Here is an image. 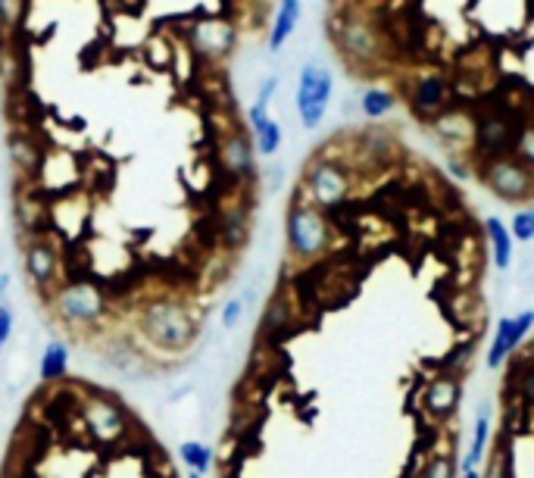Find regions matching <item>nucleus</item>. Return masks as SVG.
Segmentation results:
<instances>
[{"mask_svg":"<svg viewBox=\"0 0 534 478\" xmlns=\"http://www.w3.org/2000/svg\"><path fill=\"white\" fill-rule=\"evenodd\" d=\"M478 179L503 204H525L534 198V173L516 154L478 160Z\"/></svg>","mask_w":534,"mask_h":478,"instance_id":"7ed1b4c3","label":"nucleus"},{"mask_svg":"<svg viewBox=\"0 0 534 478\" xmlns=\"http://www.w3.org/2000/svg\"><path fill=\"white\" fill-rule=\"evenodd\" d=\"M300 16H303V0H279L272 29H269V50H272V54H279V50L291 41Z\"/></svg>","mask_w":534,"mask_h":478,"instance_id":"ddd939ff","label":"nucleus"},{"mask_svg":"<svg viewBox=\"0 0 534 478\" xmlns=\"http://www.w3.org/2000/svg\"><path fill=\"white\" fill-rule=\"evenodd\" d=\"M0 478H182L141 410L82 372H50L25 394Z\"/></svg>","mask_w":534,"mask_h":478,"instance_id":"f257e3e1","label":"nucleus"},{"mask_svg":"<svg viewBox=\"0 0 534 478\" xmlns=\"http://www.w3.org/2000/svg\"><path fill=\"white\" fill-rule=\"evenodd\" d=\"M503 447H497L487 456V469L481 478H512V463H510V450H506V438H500Z\"/></svg>","mask_w":534,"mask_h":478,"instance_id":"6ab92c4d","label":"nucleus"},{"mask_svg":"<svg viewBox=\"0 0 534 478\" xmlns=\"http://www.w3.org/2000/svg\"><path fill=\"white\" fill-rule=\"evenodd\" d=\"M510 232L519 244H531L534 241V204L516 209V216L510 219Z\"/></svg>","mask_w":534,"mask_h":478,"instance_id":"a211bd4d","label":"nucleus"},{"mask_svg":"<svg viewBox=\"0 0 534 478\" xmlns=\"http://www.w3.org/2000/svg\"><path fill=\"white\" fill-rule=\"evenodd\" d=\"M485 241L491 247L494 270L510 272L512 263H516V238H512L510 226L500 216H487L485 219Z\"/></svg>","mask_w":534,"mask_h":478,"instance_id":"9b49d317","label":"nucleus"},{"mask_svg":"<svg viewBox=\"0 0 534 478\" xmlns=\"http://www.w3.org/2000/svg\"><path fill=\"white\" fill-rule=\"evenodd\" d=\"M250 135H254V144H256V154L260 156H272L279 154L281 147V126L269 116V120L256 122V126H250Z\"/></svg>","mask_w":534,"mask_h":478,"instance_id":"dca6fc26","label":"nucleus"},{"mask_svg":"<svg viewBox=\"0 0 534 478\" xmlns=\"http://www.w3.org/2000/svg\"><path fill=\"white\" fill-rule=\"evenodd\" d=\"M328 247H332V219L297 194L285 213V251L291 266L319 263Z\"/></svg>","mask_w":534,"mask_h":478,"instance_id":"f03ea898","label":"nucleus"},{"mask_svg":"<svg viewBox=\"0 0 534 478\" xmlns=\"http://www.w3.org/2000/svg\"><path fill=\"white\" fill-rule=\"evenodd\" d=\"M338 41H341V48H344L347 54H351L353 60H360V63L375 60V57H378V50H381L378 35L372 31V25L362 22V19H356V16H341Z\"/></svg>","mask_w":534,"mask_h":478,"instance_id":"9d476101","label":"nucleus"},{"mask_svg":"<svg viewBox=\"0 0 534 478\" xmlns=\"http://www.w3.org/2000/svg\"><path fill=\"white\" fill-rule=\"evenodd\" d=\"M22 0H0V29H13L22 19Z\"/></svg>","mask_w":534,"mask_h":478,"instance_id":"412c9836","label":"nucleus"},{"mask_svg":"<svg viewBox=\"0 0 534 478\" xmlns=\"http://www.w3.org/2000/svg\"><path fill=\"white\" fill-rule=\"evenodd\" d=\"M334 97V75L322 63H307L297 75V116L303 128H319Z\"/></svg>","mask_w":534,"mask_h":478,"instance_id":"39448f33","label":"nucleus"},{"mask_svg":"<svg viewBox=\"0 0 534 478\" xmlns=\"http://www.w3.org/2000/svg\"><path fill=\"white\" fill-rule=\"evenodd\" d=\"M516 156L534 173V128H525V132L519 135V141H516Z\"/></svg>","mask_w":534,"mask_h":478,"instance_id":"4be33fe9","label":"nucleus"},{"mask_svg":"<svg viewBox=\"0 0 534 478\" xmlns=\"http://www.w3.org/2000/svg\"><path fill=\"white\" fill-rule=\"evenodd\" d=\"M447 103H450V88L441 75L428 72V75L415 78L410 88V107L419 120H438L441 113H447Z\"/></svg>","mask_w":534,"mask_h":478,"instance_id":"6e6552de","label":"nucleus"},{"mask_svg":"<svg viewBox=\"0 0 534 478\" xmlns=\"http://www.w3.org/2000/svg\"><path fill=\"white\" fill-rule=\"evenodd\" d=\"M394 107H397V97L387 88H366L360 94V113L366 120H385Z\"/></svg>","mask_w":534,"mask_h":478,"instance_id":"2eb2a0df","label":"nucleus"},{"mask_svg":"<svg viewBox=\"0 0 534 478\" xmlns=\"http://www.w3.org/2000/svg\"><path fill=\"white\" fill-rule=\"evenodd\" d=\"M422 401H425V410L434 416V422H447V419H453L459 410V401H463V382H459L457 372L441 369L438 376L425 385Z\"/></svg>","mask_w":534,"mask_h":478,"instance_id":"0eeeda50","label":"nucleus"},{"mask_svg":"<svg viewBox=\"0 0 534 478\" xmlns=\"http://www.w3.org/2000/svg\"><path fill=\"white\" fill-rule=\"evenodd\" d=\"M450 173L457 175V179H469V166L459 163V160H450Z\"/></svg>","mask_w":534,"mask_h":478,"instance_id":"5701e85b","label":"nucleus"},{"mask_svg":"<svg viewBox=\"0 0 534 478\" xmlns=\"http://www.w3.org/2000/svg\"><path fill=\"white\" fill-rule=\"evenodd\" d=\"M529 359H531V363H534V350H531V357H529Z\"/></svg>","mask_w":534,"mask_h":478,"instance_id":"393cba45","label":"nucleus"},{"mask_svg":"<svg viewBox=\"0 0 534 478\" xmlns=\"http://www.w3.org/2000/svg\"><path fill=\"white\" fill-rule=\"evenodd\" d=\"M512 394L525 403H534V363L531 359H525L522 369L512 376Z\"/></svg>","mask_w":534,"mask_h":478,"instance_id":"aec40b11","label":"nucleus"},{"mask_svg":"<svg viewBox=\"0 0 534 478\" xmlns=\"http://www.w3.org/2000/svg\"><path fill=\"white\" fill-rule=\"evenodd\" d=\"M344 4H360V0H344Z\"/></svg>","mask_w":534,"mask_h":478,"instance_id":"b1692460","label":"nucleus"},{"mask_svg":"<svg viewBox=\"0 0 534 478\" xmlns=\"http://www.w3.org/2000/svg\"><path fill=\"white\" fill-rule=\"evenodd\" d=\"M432 128L444 144H475V120L463 113H441Z\"/></svg>","mask_w":534,"mask_h":478,"instance_id":"4468645a","label":"nucleus"},{"mask_svg":"<svg viewBox=\"0 0 534 478\" xmlns=\"http://www.w3.org/2000/svg\"><path fill=\"white\" fill-rule=\"evenodd\" d=\"M235 29L226 19H203L194 25L191 31V44H194L197 54L209 57V60H222L235 50Z\"/></svg>","mask_w":534,"mask_h":478,"instance_id":"1a4fd4ad","label":"nucleus"},{"mask_svg":"<svg viewBox=\"0 0 534 478\" xmlns=\"http://www.w3.org/2000/svg\"><path fill=\"white\" fill-rule=\"evenodd\" d=\"M351 188H353L351 173H347L341 163L316 160L313 166H307V173H303L300 191L297 194L328 216V213H338L341 207H347Z\"/></svg>","mask_w":534,"mask_h":478,"instance_id":"20e7f679","label":"nucleus"},{"mask_svg":"<svg viewBox=\"0 0 534 478\" xmlns=\"http://www.w3.org/2000/svg\"><path fill=\"white\" fill-rule=\"evenodd\" d=\"M531 332H534V310H522V313H516V316L500 319L485 353L487 369H500L503 363H510V357L522 347V341Z\"/></svg>","mask_w":534,"mask_h":478,"instance_id":"423d86ee","label":"nucleus"},{"mask_svg":"<svg viewBox=\"0 0 534 478\" xmlns=\"http://www.w3.org/2000/svg\"><path fill=\"white\" fill-rule=\"evenodd\" d=\"M459 469H457V460H453V450H434L432 456H425V463H422L419 475L415 478H457Z\"/></svg>","mask_w":534,"mask_h":478,"instance_id":"f3484780","label":"nucleus"},{"mask_svg":"<svg viewBox=\"0 0 534 478\" xmlns=\"http://www.w3.org/2000/svg\"><path fill=\"white\" fill-rule=\"evenodd\" d=\"M487 447H491V403L481 401L478 410H475V425H472V441L469 450H466V460L459 469H478L487 456Z\"/></svg>","mask_w":534,"mask_h":478,"instance_id":"f8f14e48","label":"nucleus"}]
</instances>
